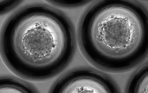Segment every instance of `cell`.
I'll return each instance as SVG.
<instances>
[{"label":"cell","mask_w":148,"mask_h":93,"mask_svg":"<svg viewBox=\"0 0 148 93\" xmlns=\"http://www.w3.org/2000/svg\"><path fill=\"white\" fill-rule=\"evenodd\" d=\"M84 49L93 61L110 69L134 65L147 49V18L136 5L106 1L93 7L81 28Z\"/></svg>","instance_id":"1"},{"label":"cell","mask_w":148,"mask_h":93,"mask_svg":"<svg viewBox=\"0 0 148 93\" xmlns=\"http://www.w3.org/2000/svg\"><path fill=\"white\" fill-rule=\"evenodd\" d=\"M11 20L3 44L14 45L3 48L16 45L14 50H21L25 57L27 54L32 61L34 78L50 77L68 64L73 54V35L62 16L49 8L35 7L21 11Z\"/></svg>","instance_id":"2"},{"label":"cell","mask_w":148,"mask_h":93,"mask_svg":"<svg viewBox=\"0 0 148 93\" xmlns=\"http://www.w3.org/2000/svg\"><path fill=\"white\" fill-rule=\"evenodd\" d=\"M56 93H113L116 92L108 79L88 70L75 71L59 81L52 91Z\"/></svg>","instance_id":"3"},{"label":"cell","mask_w":148,"mask_h":93,"mask_svg":"<svg viewBox=\"0 0 148 93\" xmlns=\"http://www.w3.org/2000/svg\"><path fill=\"white\" fill-rule=\"evenodd\" d=\"M129 90V92H148L147 66L143 68L135 76L131 81Z\"/></svg>","instance_id":"4"},{"label":"cell","mask_w":148,"mask_h":93,"mask_svg":"<svg viewBox=\"0 0 148 93\" xmlns=\"http://www.w3.org/2000/svg\"><path fill=\"white\" fill-rule=\"evenodd\" d=\"M32 91L27 86L17 81L9 79L1 80V93H29Z\"/></svg>","instance_id":"5"},{"label":"cell","mask_w":148,"mask_h":93,"mask_svg":"<svg viewBox=\"0 0 148 93\" xmlns=\"http://www.w3.org/2000/svg\"><path fill=\"white\" fill-rule=\"evenodd\" d=\"M56 2H53V3H56L58 5H60L61 6L66 7H73L82 5L86 2L84 1H55Z\"/></svg>","instance_id":"6"}]
</instances>
